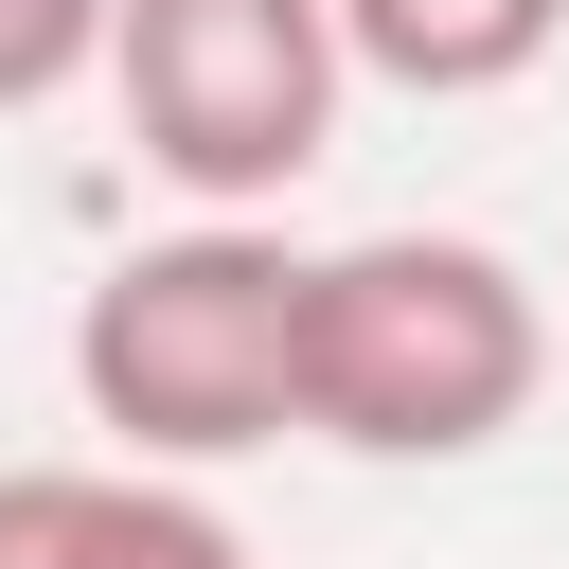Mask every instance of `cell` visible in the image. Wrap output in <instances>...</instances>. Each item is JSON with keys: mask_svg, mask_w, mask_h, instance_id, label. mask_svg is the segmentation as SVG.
Returning a JSON list of instances; mask_svg holds the SVG:
<instances>
[{"mask_svg": "<svg viewBox=\"0 0 569 569\" xmlns=\"http://www.w3.org/2000/svg\"><path fill=\"white\" fill-rule=\"evenodd\" d=\"M338 89H356L338 0H124V36H107V107H124L142 178L196 213L302 196L338 160Z\"/></svg>", "mask_w": 569, "mask_h": 569, "instance_id": "obj_3", "label": "cell"}, {"mask_svg": "<svg viewBox=\"0 0 569 569\" xmlns=\"http://www.w3.org/2000/svg\"><path fill=\"white\" fill-rule=\"evenodd\" d=\"M0 569H249V533L160 462H0Z\"/></svg>", "mask_w": 569, "mask_h": 569, "instance_id": "obj_4", "label": "cell"}, {"mask_svg": "<svg viewBox=\"0 0 569 569\" xmlns=\"http://www.w3.org/2000/svg\"><path fill=\"white\" fill-rule=\"evenodd\" d=\"M302 284H320V249H284L267 213H178V231L107 249L71 302V409L107 427V462L213 480V462L284 445L302 427Z\"/></svg>", "mask_w": 569, "mask_h": 569, "instance_id": "obj_1", "label": "cell"}, {"mask_svg": "<svg viewBox=\"0 0 569 569\" xmlns=\"http://www.w3.org/2000/svg\"><path fill=\"white\" fill-rule=\"evenodd\" d=\"M551 391V302L480 231H356L302 284V445L356 462H480Z\"/></svg>", "mask_w": 569, "mask_h": 569, "instance_id": "obj_2", "label": "cell"}, {"mask_svg": "<svg viewBox=\"0 0 569 569\" xmlns=\"http://www.w3.org/2000/svg\"><path fill=\"white\" fill-rule=\"evenodd\" d=\"M338 36H356L373 89H409V107H480V89H516V71L569 36V0H338Z\"/></svg>", "mask_w": 569, "mask_h": 569, "instance_id": "obj_5", "label": "cell"}, {"mask_svg": "<svg viewBox=\"0 0 569 569\" xmlns=\"http://www.w3.org/2000/svg\"><path fill=\"white\" fill-rule=\"evenodd\" d=\"M107 36H124V0H0V124L71 107V89L107 71Z\"/></svg>", "mask_w": 569, "mask_h": 569, "instance_id": "obj_6", "label": "cell"}]
</instances>
